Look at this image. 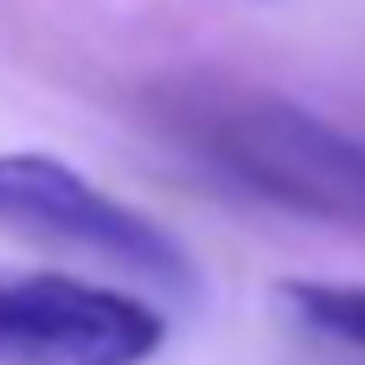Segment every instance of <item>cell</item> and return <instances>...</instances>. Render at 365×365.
Here are the masks:
<instances>
[{"label": "cell", "mask_w": 365, "mask_h": 365, "mask_svg": "<svg viewBox=\"0 0 365 365\" xmlns=\"http://www.w3.org/2000/svg\"><path fill=\"white\" fill-rule=\"evenodd\" d=\"M154 128L205 173L295 218L365 225V141L314 109L225 77H173L148 96Z\"/></svg>", "instance_id": "6da1fadb"}, {"label": "cell", "mask_w": 365, "mask_h": 365, "mask_svg": "<svg viewBox=\"0 0 365 365\" xmlns=\"http://www.w3.org/2000/svg\"><path fill=\"white\" fill-rule=\"evenodd\" d=\"M0 225L51 250L96 257L160 295H199V263L167 225L109 199L51 154H0Z\"/></svg>", "instance_id": "7a4b0ae2"}, {"label": "cell", "mask_w": 365, "mask_h": 365, "mask_svg": "<svg viewBox=\"0 0 365 365\" xmlns=\"http://www.w3.org/2000/svg\"><path fill=\"white\" fill-rule=\"evenodd\" d=\"M167 314L58 269H0V365H148Z\"/></svg>", "instance_id": "3957f363"}, {"label": "cell", "mask_w": 365, "mask_h": 365, "mask_svg": "<svg viewBox=\"0 0 365 365\" xmlns=\"http://www.w3.org/2000/svg\"><path fill=\"white\" fill-rule=\"evenodd\" d=\"M282 308L308 334L365 359V282H282Z\"/></svg>", "instance_id": "277c9868"}]
</instances>
